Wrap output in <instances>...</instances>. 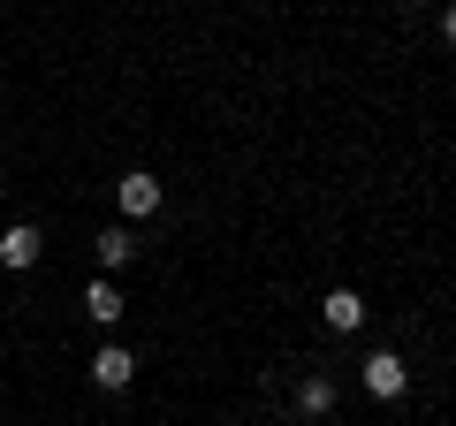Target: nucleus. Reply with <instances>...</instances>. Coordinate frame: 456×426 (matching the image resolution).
<instances>
[{
	"mask_svg": "<svg viewBox=\"0 0 456 426\" xmlns=\"http://www.w3.org/2000/svg\"><path fill=\"white\" fill-rule=\"evenodd\" d=\"M92 244H99V266H130V259H137V236H130V229H99Z\"/></svg>",
	"mask_w": 456,
	"mask_h": 426,
	"instance_id": "0eeeda50",
	"label": "nucleus"
},
{
	"mask_svg": "<svg viewBox=\"0 0 456 426\" xmlns=\"http://www.w3.org/2000/svg\"><path fill=\"white\" fill-rule=\"evenodd\" d=\"M395 8H419V0H395Z\"/></svg>",
	"mask_w": 456,
	"mask_h": 426,
	"instance_id": "9d476101",
	"label": "nucleus"
},
{
	"mask_svg": "<svg viewBox=\"0 0 456 426\" xmlns=\"http://www.w3.org/2000/svg\"><path fill=\"white\" fill-rule=\"evenodd\" d=\"M84 312H92L99 328H114V320H122V290H114V282H92V290H84Z\"/></svg>",
	"mask_w": 456,
	"mask_h": 426,
	"instance_id": "423d86ee",
	"label": "nucleus"
},
{
	"mask_svg": "<svg viewBox=\"0 0 456 426\" xmlns=\"http://www.w3.org/2000/svg\"><path fill=\"white\" fill-rule=\"evenodd\" d=\"M38 251H46V236L31 229V221H16V229H0V266H38Z\"/></svg>",
	"mask_w": 456,
	"mask_h": 426,
	"instance_id": "20e7f679",
	"label": "nucleus"
},
{
	"mask_svg": "<svg viewBox=\"0 0 456 426\" xmlns=\"http://www.w3.org/2000/svg\"><path fill=\"white\" fill-rule=\"evenodd\" d=\"M358 381H365V389L380 396V404H388V396H403V389H411V365L395 358V350H373V358H365V373H358Z\"/></svg>",
	"mask_w": 456,
	"mask_h": 426,
	"instance_id": "f03ea898",
	"label": "nucleus"
},
{
	"mask_svg": "<svg viewBox=\"0 0 456 426\" xmlns=\"http://www.w3.org/2000/svg\"><path fill=\"white\" fill-rule=\"evenodd\" d=\"M92 381H99V389H107V396H122V389H130V381H137V350L107 343V350H99V358H92Z\"/></svg>",
	"mask_w": 456,
	"mask_h": 426,
	"instance_id": "7ed1b4c3",
	"label": "nucleus"
},
{
	"mask_svg": "<svg viewBox=\"0 0 456 426\" xmlns=\"http://www.w3.org/2000/svg\"><path fill=\"white\" fill-rule=\"evenodd\" d=\"M114 206L130 213V221H145V213H160V176H145V168H130V176L114 183Z\"/></svg>",
	"mask_w": 456,
	"mask_h": 426,
	"instance_id": "f257e3e1",
	"label": "nucleus"
},
{
	"mask_svg": "<svg viewBox=\"0 0 456 426\" xmlns=\"http://www.w3.org/2000/svg\"><path fill=\"white\" fill-rule=\"evenodd\" d=\"M441 38H449V46H456V0H449V16H441Z\"/></svg>",
	"mask_w": 456,
	"mask_h": 426,
	"instance_id": "1a4fd4ad",
	"label": "nucleus"
},
{
	"mask_svg": "<svg viewBox=\"0 0 456 426\" xmlns=\"http://www.w3.org/2000/svg\"><path fill=\"white\" fill-rule=\"evenodd\" d=\"M320 320H327L335 335L365 328V297H358V290H327V297H320Z\"/></svg>",
	"mask_w": 456,
	"mask_h": 426,
	"instance_id": "39448f33",
	"label": "nucleus"
},
{
	"mask_svg": "<svg viewBox=\"0 0 456 426\" xmlns=\"http://www.w3.org/2000/svg\"><path fill=\"white\" fill-rule=\"evenodd\" d=\"M297 404H305L312 419H327V411H335V381H327V373H320V381H305V389H297Z\"/></svg>",
	"mask_w": 456,
	"mask_h": 426,
	"instance_id": "6e6552de",
	"label": "nucleus"
}]
</instances>
